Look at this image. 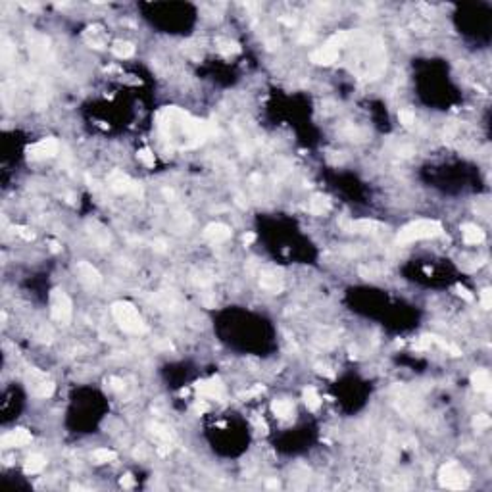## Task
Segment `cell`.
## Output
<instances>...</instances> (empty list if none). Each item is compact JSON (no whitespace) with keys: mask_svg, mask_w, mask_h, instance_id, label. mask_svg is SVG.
Masks as SVG:
<instances>
[{"mask_svg":"<svg viewBox=\"0 0 492 492\" xmlns=\"http://www.w3.org/2000/svg\"><path fill=\"white\" fill-rule=\"evenodd\" d=\"M112 52L118 56V58H131L135 54V46L127 43V41H116L112 46Z\"/></svg>","mask_w":492,"mask_h":492,"instance_id":"17","label":"cell"},{"mask_svg":"<svg viewBox=\"0 0 492 492\" xmlns=\"http://www.w3.org/2000/svg\"><path fill=\"white\" fill-rule=\"evenodd\" d=\"M58 152V143L54 138H43L39 140L37 145H33L29 148V156L33 160H45V158H50Z\"/></svg>","mask_w":492,"mask_h":492,"instance_id":"5","label":"cell"},{"mask_svg":"<svg viewBox=\"0 0 492 492\" xmlns=\"http://www.w3.org/2000/svg\"><path fill=\"white\" fill-rule=\"evenodd\" d=\"M31 442V433L25 429H16V431H10L8 435H4L0 444L2 448H16V446H25Z\"/></svg>","mask_w":492,"mask_h":492,"instance_id":"6","label":"cell"},{"mask_svg":"<svg viewBox=\"0 0 492 492\" xmlns=\"http://www.w3.org/2000/svg\"><path fill=\"white\" fill-rule=\"evenodd\" d=\"M206 410H208V406H206L204 402H196V404H194V411H196V413H204Z\"/></svg>","mask_w":492,"mask_h":492,"instance_id":"29","label":"cell"},{"mask_svg":"<svg viewBox=\"0 0 492 492\" xmlns=\"http://www.w3.org/2000/svg\"><path fill=\"white\" fill-rule=\"evenodd\" d=\"M110 187H112L114 191L125 192V194H129V192H135V194H137V192H138L137 185L131 181L129 177H125L123 173H114V175H112V177H110Z\"/></svg>","mask_w":492,"mask_h":492,"instance_id":"8","label":"cell"},{"mask_svg":"<svg viewBox=\"0 0 492 492\" xmlns=\"http://www.w3.org/2000/svg\"><path fill=\"white\" fill-rule=\"evenodd\" d=\"M458 291H460V294H462V296H464V298H465V300H467V302H473V296L469 294V291H465V289H462V287H460Z\"/></svg>","mask_w":492,"mask_h":492,"instance_id":"30","label":"cell"},{"mask_svg":"<svg viewBox=\"0 0 492 492\" xmlns=\"http://www.w3.org/2000/svg\"><path fill=\"white\" fill-rule=\"evenodd\" d=\"M438 481L446 488L462 490V488L469 486V475L465 473V469H462L456 462H448L446 465H442V469L438 473Z\"/></svg>","mask_w":492,"mask_h":492,"instance_id":"3","label":"cell"},{"mask_svg":"<svg viewBox=\"0 0 492 492\" xmlns=\"http://www.w3.org/2000/svg\"><path fill=\"white\" fill-rule=\"evenodd\" d=\"M471 383L477 392H488L490 391V373L486 369H477L471 375Z\"/></svg>","mask_w":492,"mask_h":492,"instance_id":"12","label":"cell"},{"mask_svg":"<svg viewBox=\"0 0 492 492\" xmlns=\"http://www.w3.org/2000/svg\"><path fill=\"white\" fill-rule=\"evenodd\" d=\"M110 383H112V389H114V391H123V386H125L123 381H119V379H112Z\"/></svg>","mask_w":492,"mask_h":492,"instance_id":"28","label":"cell"},{"mask_svg":"<svg viewBox=\"0 0 492 492\" xmlns=\"http://www.w3.org/2000/svg\"><path fill=\"white\" fill-rule=\"evenodd\" d=\"M85 39H87V43L92 45L94 48H102V46L106 45V37H104V33H100L96 27L89 29V31L85 33Z\"/></svg>","mask_w":492,"mask_h":492,"instance_id":"19","label":"cell"},{"mask_svg":"<svg viewBox=\"0 0 492 492\" xmlns=\"http://www.w3.org/2000/svg\"><path fill=\"white\" fill-rule=\"evenodd\" d=\"M462 235H464V240L467 244H481L484 240V233L481 231V227L471 225V223L462 227Z\"/></svg>","mask_w":492,"mask_h":492,"instance_id":"13","label":"cell"},{"mask_svg":"<svg viewBox=\"0 0 492 492\" xmlns=\"http://www.w3.org/2000/svg\"><path fill=\"white\" fill-rule=\"evenodd\" d=\"M481 304H483L484 310H490V308H492V292H490V289H484V291L481 292Z\"/></svg>","mask_w":492,"mask_h":492,"instance_id":"27","label":"cell"},{"mask_svg":"<svg viewBox=\"0 0 492 492\" xmlns=\"http://www.w3.org/2000/svg\"><path fill=\"white\" fill-rule=\"evenodd\" d=\"M77 275H79V281L85 285V287H96L100 283V273L96 271V267H92V264L89 262H81L77 265Z\"/></svg>","mask_w":492,"mask_h":492,"instance_id":"7","label":"cell"},{"mask_svg":"<svg viewBox=\"0 0 492 492\" xmlns=\"http://www.w3.org/2000/svg\"><path fill=\"white\" fill-rule=\"evenodd\" d=\"M92 458H94L96 464H108V462H114V460H116V452H114V450H108V448H100V450H96V452L92 454Z\"/></svg>","mask_w":492,"mask_h":492,"instance_id":"22","label":"cell"},{"mask_svg":"<svg viewBox=\"0 0 492 492\" xmlns=\"http://www.w3.org/2000/svg\"><path fill=\"white\" fill-rule=\"evenodd\" d=\"M440 233H442V225L438 221L421 219V221H415V223L402 229L398 233V242H413V240H421V238H433L438 237Z\"/></svg>","mask_w":492,"mask_h":492,"instance_id":"2","label":"cell"},{"mask_svg":"<svg viewBox=\"0 0 492 492\" xmlns=\"http://www.w3.org/2000/svg\"><path fill=\"white\" fill-rule=\"evenodd\" d=\"M490 417L486 415V413H479L477 417H475V421H473V425L477 427V431H481V429H488L490 427Z\"/></svg>","mask_w":492,"mask_h":492,"instance_id":"25","label":"cell"},{"mask_svg":"<svg viewBox=\"0 0 492 492\" xmlns=\"http://www.w3.org/2000/svg\"><path fill=\"white\" fill-rule=\"evenodd\" d=\"M304 402H306V406H308L310 410H318L319 406H321V398H319L318 391H315L313 386H308V389L304 391Z\"/></svg>","mask_w":492,"mask_h":492,"instance_id":"20","label":"cell"},{"mask_svg":"<svg viewBox=\"0 0 492 492\" xmlns=\"http://www.w3.org/2000/svg\"><path fill=\"white\" fill-rule=\"evenodd\" d=\"M267 488H279V483H277V481H269V483H267Z\"/></svg>","mask_w":492,"mask_h":492,"instance_id":"33","label":"cell"},{"mask_svg":"<svg viewBox=\"0 0 492 492\" xmlns=\"http://www.w3.org/2000/svg\"><path fill=\"white\" fill-rule=\"evenodd\" d=\"M198 392L206 398H216L219 400L223 396V384L219 379H210V381H204V383L198 384Z\"/></svg>","mask_w":492,"mask_h":492,"instance_id":"11","label":"cell"},{"mask_svg":"<svg viewBox=\"0 0 492 492\" xmlns=\"http://www.w3.org/2000/svg\"><path fill=\"white\" fill-rule=\"evenodd\" d=\"M219 50L223 54H233V52H238V46L235 43H229V41H219Z\"/></svg>","mask_w":492,"mask_h":492,"instance_id":"26","label":"cell"},{"mask_svg":"<svg viewBox=\"0 0 492 492\" xmlns=\"http://www.w3.org/2000/svg\"><path fill=\"white\" fill-rule=\"evenodd\" d=\"M398 119H400V123L404 127H411L415 123V116H413V112H410V110H400Z\"/></svg>","mask_w":492,"mask_h":492,"instance_id":"23","label":"cell"},{"mask_svg":"<svg viewBox=\"0 0 492 492\" xmlns=\"http://www.w3.org/2000/svg\"><path fill=\"white\" fill-rule=\"evenodd\" d=\"M273 411H275V415H279L281 419H287V417H291L292 415L294 406H292V402H289V400H275Z\"/></svg>","mask_w":492,"mask_h":492,"instance_id":"18","label":"cell"},{"mask_svg":"<svg viewBox=\"0 0 492 492\" xmlns=\"http://www.w3.org/2000/svg\"><path fill=\"white\" fill-rule=\"evenodd\" d=\"M121 486H125V488L133 486V479H131L129 475H127V477H123V479H121Z\"/></svg>","mask_w":492,"mask_h":492,"instance_id":"31","label":"cell"},{"mask_svg":"<svg viewBox=\"0 0 492 492\" xmlns=\"http://www.w3.org/2000/svg\"><path fill=\"white\" fill-rule=\"evenodd\" d=\"M138 160L143 162V164L146 165V167H152L154 165V154L148 150V148H143V150H138Z\"/></svg>","mask_w":492,"mask_h":492,"instance_id":"24","label":"cell"},{"mask_svg":"<svg viewBox=\"0 0 492 492\" xmlns=\"http://www.w3.org/2000/svg\"><path fill=\"white\" fill-rule=\"evenodd\" d=\"M33 392H35L39 398H48L54 392V384L48 383V381H41V383L33 384Z\"/></svg>","mask_w":492,"mask_h":492,"instance_id":"21","label":"cell"},{"mask_svg":"<svg viewBox=\"0 0 492 492\" xmlns=\"http://www.w3.org/2000/svg\"><path fill=\"white\" fill-rule=\"evenodd\" d=\"M254 240V235H244V242H252Z\"/></svg>","mask_w":492,"mask_h":492,"instance_id":"34","label":"cell"},{"mask_svg":"<svg viewBox=\"0 0 492 492\" xmlns=\"http://www.w3.org/2000/svg\"><path fill=\"white\" fill-rule=\"evenodd\" d=\"M337 58H338V50H337V48H333V46H329V45H325L323 48L315 50V52L310 56L311 62H315V64H323V65L337 62Z\"/></svg>","mask_w":492,"mask_h":492,"instance_id":"10","label":"cell"},{"mask_svg":"<svg viewBox=\"0 0 492 492\" xmlns=\"http://www.w3.org/2000/svg\"><path fill=\"white\" fill-rule=\"evenodd\" d=\"M319 373L327 375V377H333V371H329L327 367H319Z\"/></svg>","mask_w":492,"mask_h":492,"instance_id":"32","label":"cell"},{"mask_svg":"<svg viewBox=\"0 0 492 492\" xmlns=\"http://www.w3.org/2000/svg\"><path fill=\"white\" fill-rule=\"evenodd\" d=\"M46 465V460L41 454H31V456L25 460V465H23V469H25V473L33 475V473H41L43 469H45Z\"/></svg>","mask_w":492,"mask_h":492,"instance_id":"14","label":"cell"},{"mask_svg":"<svg viewBox=\"0 0 492 492\" xmlns=\"http://www.w3.org/2000/svg\"><path fill=\"white\" fill-rule=\"evenodd\" d=\"M260 283H262V287H264V289H267V291L279 292L283 289L281 277H277L275 273H262V277H260Z\"/></svg>","mask_w":492,"mask_h":492,"instance_id":"16","label":"cell"},{"mask_svg":"<svg viewBox=\"0 0 492 492\" xmlns=\"http://www.w3.org/2000/svg\"><path fill=\"white\" fill-rule=\"evenodd\" d=\"M329 210H331V202H329L325 196L318 194V196H313V198L310 200V212H311V214H315V216H323V214H327Z\"/></svg>","mask_w":492,"mask_h":492,"instance_id":"15","label":"cell"},{"mask_svg":"<svg viewBox=\"0 0 492 492\" xmlns=\"http://www.w3.org/2000/svg\"><path fill=\"white\" fill-rule=\"evenodd\" d=\"M112 313H114L116 321L119 323V327L123 329L125 333H133V335L145 333L143 318H140V313H138L137 308L133 304H129V302H118V304H114Z\"/></svg>","mask_w":492,"mask_h":492,"instance_id":"1","label":"cell"},{"mask_svg":"<svg viewBox=\"0 0 492 492\" xmlns=\"http://www.w3.org/2000/svg\"><path fill=\"white\" fill-rule=\"evenodd\" d=\"M50 310L52 318L58 323H69L72 319V300L67 298L64 291H54L50 294Z\"/></svg>","mask_w":492,"mask_h":492,"instance_id":"4","label":"cell"},{"mask_svg":"<svg viewBox=\"0 0 492 492\" xmlns=\"http://www.w3.org/2000/svg\"><path fill=\"white\" fill-rule=\"evenodd\" d=\"M204 235L212 242H223V240H227L231 237V229L227 225H223V223H212V225L206 227Z\"/></svg>","mask_w":492,"mask_h":492,"instance_id":"9","label":"cell"}]
</instances>
